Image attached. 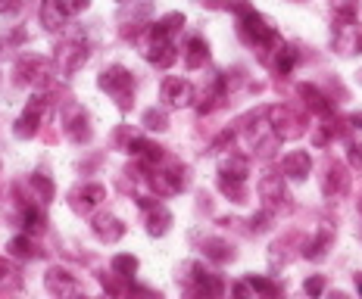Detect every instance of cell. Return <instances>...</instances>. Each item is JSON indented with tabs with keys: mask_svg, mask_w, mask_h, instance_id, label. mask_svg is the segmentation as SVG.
<instances>
[{
	"mask_svg": "<svg viewBox=\"0 0 362 299\" xmlns=\"http://www.w3.org/2000/svg\"><path fill=\"white\" fill-rule=\"evenodd\" d=\"M22 221H25L28 234H41V231H44V215H41V209H37V206H28L25 215H22Z\"/></svg>",
	"mask_w": 362,
	"mask_h": 299,
	"instance_id": "cell-30",
	"label": "cell"
},
{
	"mask_svg": "<svg viewBox=\"0 0 362 299\" xmlns=\"http://www.w3.org/2000/svg\"><path fill=\"white\" fill-rule=\"evenodd\" d=\"M328 243H331V234H328V231H319V237H315V240L306 246L303 256H306V259H313V262H315V259H322V256H325V250H328Z\"/></svg>",
	"mask_w": 362,
	"mask_h": 299,
	"instance_id": "cell-27",
	"label": "cell"
},
{
	"mask_svg": "<svg viewBox=\"0 0 362 299\" xmlns=\"http://www.w3.org/2000/svg\"><path fill=\"white\" fill-rule=\"evenodd\" d=\"M110 268H112V274H119V278H134V271H138V259L122 252V256H112Z\"/></svg>",
	"mask_w": 362,
	"mask_h": 299,
	"instance_id": "cell-23",
	"label": "cell"
},
{
	"mask_svg": "<svg viewBox=\"0 0 362 299\" xmlns=\"http://www.w3.org/2000/svg\"><path fill=\"white\" fill-rule=\"evenodd\" d=\"M181 25H185V16H181V13H165L160 22L150 25V37H172Z\"/></svg>",
	"mask_w": 362,
	"mask_h": 299,
	"instance_id": "cell-21",
	"label": "cell"
},
{
	"mask_svg": "<svg viewBox=\"0 0 362 299\" xmlns=\"http://www.w3.org/2000/svg\"><path fill=\"white\" fill-rule=\"evenodd\" d=\"M350 166L362 169V144H350Z\"/></svg>",
	"mask_w": 362,
	"mask_h": 299,
	"instance_id": "cell-37",
	"label": "cell"
},
{
	"mask_svg": "<svg viewBox=\"0 0 362 299\" xmlns=\"http://www.w3.org/2000/svg\"><path fill=\"white\" fill-rule=\"evenodd\" d=\"M150 187H153L160 197H175V193H181V187H185V169H178V166L156 169L153 175H150Z\"/></svg>",
	"mask_w": 362,
	"mask_h": 299,
	"instance_id": "cell-6",
	"label": "cell"
},
{
	"mask_svg": "<svg viewBox=\"0 0 362 299\" xmlns=\"http://www.w3.org/2000/svg\"><path fill=\"white\" fill-rule=\"evenodd\" d=\"M303 290H306L309 296H319L322 290H325V278H309V281L303 283Z\"/></svg>",
	"mask_w": 362,
	"mask_h": 299,
	"instance_id": "cell-36",
	"label": "cell"
},
{
	"mask_svg": "<svg viewBox=\"0 0 362 299\" xmlns=\"http://www.w3.org/2000/svg\"><path fill=\"white\" fill-rule=\"evenodd\" d=\"M359 81H362V75H359Z\"/></svg>",
	"mask_w": 362,
	"mask_h": 299,
	"instance_id": "cell-40",
	"label": "cell"
},
{
	"mask_svg": "<svg viewBox=\"0 0 362 299\" xmlns=\"http://www.w3.org/2000/svg\"><path fill=\"white\" fill-rule=\"evenodd\" d=\"M238 35H240V41L250 44V47H256V50H262V47H278V44H281V37H278L275 25H272L266 16H259L253 6L240 13V19H238Z\"/></svg>",
	"mask_w": 362,
	"mask_h": 299,
	"instance_id": "cell-1",
	"label": "cell"
},
{
	"mask_svg": "<svg viewBox=\"0 0 362 299\" xmlns=\"http://www.w3.org/2000/svg\"><path fill=\"white\" fill-rule=\"evenodd\" d=\"M10 250H13V256H19V259H32V256H41V252L35 250V243L28 240V237H16V240L10 243Z\"/></svg>",
	"mask_w": 362,
	"mask_h": 299,
	"instance_id": "cell-31",
	"label": "cell"
},
{
	"mask_svg": "<svg viewBox=\"0 0 362 299\" xmlns=\"http://www.w3.org/2000/svg\"><path fill=\"white\" fill-rule=\"evenodd\" d=\"M141 206L147 209V231H150V234H153V237H163L165 231H169V224H172L169 209L160 206V203H156V200H153V203H150L147 197H141Z\"/></svg>",
	"mask_w": 362,
	"mask_h": 299,
	"instance_id": "cell-10",
	"label": "cell"
},
{
	"mask_svg": "<svg viewBox=\"0 0 362 299\" xmlns=\"http://www.w3.org/2000/svg\"><path fill=\"white\" fill-rule=\"evenodd\" d=\"M94 234L100 237L103 243H116L119 237L125 234V224L119 219H112V215H100V219H94Z\"/></svg>",
	"mask_w": 362,
	"mask_h": 299,
	"instance_id": "cell-17",
	"label": "cell"
},
{
	"mask_svg": "<svg viewBox=\"0 0 362 299\" xmlns=\"http://www.w3.org/2000/svg\"><path fill=\"white\" fill-rule=\"evenodd\" d=\"M59 4H63V10H66V13H69V16H72V13H81V10H88V6H90V0H59Z\"/></svg>",
	"mask_w": 362,
	"mask_h": 299,
	"instance_id": "cell-35",
	"label": "cell"
},
{
	"mask_svg": "<svg viewBox=\"0 0 362 299\" xmlns=\"http://www.w3.org/2000/svg\"><path fill=\"white\" fill-rule=\"evenodd\" d=\"M297 50L293 47H281V44H278V59H275V69L281 72V75H291V69L293 66H297Z\"/></svg>",
	"mask_w": 362,
	"mask_h": 299,
	"instance_id": "cell-26",
	"label": "cell"
},
{
	"mask_svg": "<svg viewBox=\"0 0 362 299\" xmlns=\"http://www.w3.org/2000/svg\"><path fill=\"white\" fill-rule=\"evenodd\" d=\"M144 128H150V131H165V128H169V122H165V112L163 109H147L144 112Z\"/></svg>",
	"mask_w": 362,
	"mask_h": 299,
	"instance_id": "cell-32",
	"label": "cell"
},
{
	"mask_svg": "<svg viewBox=\"0 0 362 299\" xmlns=\"http://www.w3.org/2000/svg\"><path fill=\"white\" fill-rule=\"evenodd\" d=\"M259 197H262V203H266L269 212H275V209H288V190H284V181H281V175H266L259 181Z\"/></svg>",
	"mask_w": 362,
	"mask_h": 299,
	"instance_id": "cell-7",
	"label": "cell"
},
{
	"mask_svg": "<svg viewBox=\"0 0 362 299\" xmlns=\"http://www.w3.org/2000/svg\"><path fill=\"white\" fill-rule=\"evenodd\" d=\"M222 171L225 175H235V178H247V159L244 156H238V153H231V156H225L222 159Z\"/></svg>",
	"mask_w": 362,
	"mask_h": 299,
	"instance_id": "cell-28",
	"label": "cell"
},
{
	"mask_svg": "<svg viewBox=\"0 0 362 299\" xmlns=\"http://www.w3.org/2000/svg\"><path fill=\"white\" fill-rule=\"evenodd\" d=\"M41 112H44V100H41V97H35V100L28 103L25 116H22L19 122H16V128H13V134H16L19 140L32 138V134L37 131V125H41Z\"/></svg>",
	"mask_w": 362,
	"mask_h": 299,
	"instance_id": "cell-12",
	"label": "cell"
},
{
	"mask_svg": "<svg viewBox=\"0 0 362 299\" xmlns=\"http://www.w3.org/2000/svg\"><path fill=\"white\" fill-rule=\"evenodd\" d=\"M163 103L169 109H185L194 103V85L187 78H165L163 81Z\"/></svg>",
	"mask_w": 362,
	"mask_h": 299,
	"instance_id": "cell-3",
	"label": "cell"
},
{
	"mask_svg": "<svg viewBox=\"0 0 362 299\" xmlns=\"http://www.w3.org/2000/svg\"><path fill=\"white\" fill-rule=\"evenodd\" d=\"M300 97H303L306 106L313 109V112H319V116H331V109H334L328 97L322 94L319 87H313V85H303V87H300Z\"/></svg>",
	"mask_w": 362,
	"mask_h": 299,
	"instance_id": "cell-19",
	"label": "cell"
},
{
	"mask_svg": "<svg viewBox=\"0 0 362 299\" xmlns=\"http://www.w3.org/2000/svg\"><path fill=\"white\" fill-rule=\"evenodd\" d=\"M32 187H35L37 193H41V200H44V203H47V200L54 197V184H50L44 175H32Z\"/></svg>",
	"mask_w": 362,
	"mask_h": 299,
	"instance_id": "cell-33",
	"label": "cell"
},
{
	"mask_svg": "<svg viewBox=\"0 0 362 299\" xmlns=\"http://www.w3.org/2000/svg\"><path fill=\"white\" fill-rule=\"evenodd\" d=\"M103 200H107V190H103V184H85L81 190L72 193V209L75 212H90L94 206H100Z\"/></svg>",
	"mask_w": 362,
	"mask_h": 299,
	"instance_id": "cell-11",
	"label": "cell"
},
{
	"mask_svg": "<svg viewBox=\"0 0 362 299\" xmlns=\"http://www.w3.org/2000/svg\"><path fill=\"white\" fill-rule=\"evenodd\" d=\"M331 41H334V50H337V54H344V56L362 54V35L356 32V28H353V19H337Z\"/></svg>",
	"mask_w": 362,
	"mask_h": 299,
	"instance_id": "cell-5",
	"label": "cell"
},
{
	"mask_svg": "<svg viewBox=\"0 0 362 299\" xmlns=\"http://www.w3.org/2000/svg\"><path fill=\"white\" fill-rule=\"evenodd\" d=\"M85 63H88V47L85 44L72 41V44H63V47L57 50V72L63 75V78H72V75L78 72Z\"/></svg>",
	"mask_w": 362,
	"mask_h": 299,
	"instance_id": "cell-4",
	"label": "cell"
},
{
	"mask_svg": "<svg viewBox=\"0 0 362 299\" xmlns=\"http://www.w3.org/2000/svg\"><path fill=\"white\" fill-rule=\"evenodd\" d=\"M66 16H69V13L63 10L59 0H44L41 4V25L47 28V32H59V28L66 25Z\"/></svg>",
	"mask_w": 362,
	"mask_h": 299,
	"instance_id": "cell-16",
	"label": "cell"
},
{
	"mask_svg": "<svg viewBox=\"0 0 362 299\" xmlns=\"http://www.w3.org/2000/svg\"><path fill=\"white\" fill-rule=\"evenodd\" d=\"M147 56H150V63L153 66L169 69V66L178 59V50H175V44H172V37H153V41H150Z\"/></svg>",
	"mask_w": 362,
	"mask_h": 299,
	"instance_id": "cell-13",
	"label": "cell"
},
{
	"mask_svg": "<svg viewBox=\"0 0 362 299\" xmlns=\"http://www.w3.org/2000/svg\"><path fill=\"white\" fill-rule=\"evenodd\" d=\"M331 10H334L337 19H356L359 0H331Z\"/></svg>",
	"mask_w": 362,
	"mask_h": 299,
	"instance_id": "cell-29",
	"label": "cell"
},
{
	"mask_svg": "<svg viewBox=\"0 0 362 299\" xmlns=\"http://www.w3.org/2000/svg\"><path fill=\"white\" fill-rule=\"evenodd\" d=\"M206 56H209V47L203 37H191L187 41V50H185V66L187 69H200V66H206Z\"/></svg>",
	"mask_w": 362,
	"mask_h": 299,
	"instance_id": "cell-20",
	"label": "cell"
},
{
	"mask_svg": "<svg viewBox=\"0 0 362 299\" xmlns=\"http://www.w3.org/2000/svg\"><path fill=\"white\" fill-rule=\"evenodd\" d=\"M66 134L75 140V144H88L90 140V128H88V116L81 112L78 106L69 109V116H66Z\"/></svg>",
	"mask_w": 362,
	"mask_h": 299,
	"instance_id": "cell-15",
	"label": "cell"
},
{
	"mask_svg": "<svg viewBox=\"0 0 362 299\" xmlns=\"http://www.w3.org/2000/svg\"><path fill=\"white\" fill-rule=\"evenodd\" d=\"M250 287L256 290V293H269V296L278 293V287L272 281H266V278H250Z\"/></svg>",
	"mask_w": 362,
	"mask_h": 299,
	"instance_id": "cell-34",
	"label": "cell"
},
{
	"mask_svg": "<svg viewBox=\"0 0 362 299\" xmlns=\"http://www.w3.org/2000/svg\"><path fill=\"white\" fill-rule=\"evenodd\" d=\"M359 290H362V287H359Z\"/></svg>",
	"mask_w": 362,
	"mask_h": 299,
	"instance_id": "cell-41",
	"label": "cell"
},
{
	"mask_svg": "<svg viewBox=\"0 0 362 299\" xmlns=\"http://www.w3.org/2000/svg\"><path fill=\"white\" fill-rule=\"evenodd\" d=\"M346 187V175L341 166H328V178H325V193H331V197H337Z\"/></svg>",
	"mask_w": 362,
	"mask_h": 299,
	"instance_id": "cell-24",
	"label": "cell"
},
{
	"mask_svg": "<svg viewBox=\"0 0 362 299\" xmlns=\"http://www.w3.org/2000/svg\"><path fill=\"white\" fill-rule=\"evenodd\" d=\"M97 85L107 91L112 100L119 103L122 109L132 106V97H134V78L132 72L122 69V66H110V69L100 72V78H97Z\"/></svg>",
	"mask_w": 362,
	"mask_h": 299,
	"instance_id": "cell-2",
	"label": "cell"
},
{
	"mask_svg": "<svg viewBox=\"0 0 362 299\" xmlns=\"http://www.w3.org/2000/svg\"><path fill=\"white\" fill-rule=\"evenodd\" d=\"M269 116H272V131H275V138H297V134H303V128H300V118L293 116L291 109L275 106Z\"/></svg>",
	"mask_w": 362,
	"mask_h": 299,
	"instance_id": "cell-9",
	"label": "cell"
},
{
	"mask_svg": "<svg viewBox=\"0 0 362 299\" xmlns=\"http://www.w3.org/2000/svg\"><path fill=\"white\" fill-rule=\"evenodd\" d=\"M281 169H284V175H288V178L300 181V178L309 175V169H313V159H309L306 150H293V153H288L281 159Z\"/></svg>",
	"mask_w": 362,
	"mask_h": 299,
	"instance_id": "cell-14",
	"label": "cell"
},
{
	"mask_svg": "<svg viewBox=\"0 0 362 299\" xmlns=\"http://www.w3.org/2000/svg\"><path fill=\"white\" fill-rule=\"evenodd\" d=\"M218 190H222L225 197H231L235 203H240V200H244V178L225 175V171H222V178H218Z\"/></svg>",
	"mask_w": 362,
	"mask_h": 299,
	"instance_id": "cell-22",
	"label": "cell"
},
{
	"mask_svg": "<svg viewBox=\"0 0 362 299\" xmlns=\"http://www.w3.org/2000/svg\"><path fill=\"white\" fill-rule=\"evenodd\" d=\"M203 250H206V259H213V262H228L231 256H235V250L222 240H206Z\"/></svg>",
	"mask_w": 362,
	"mask_h": 299,
	"instance_id": "cell-25",
	"label": "cell"
},
{
	"mask_svg": "<svg viewBox=\"0 0 362 299\" xmlns=\"http://www.w3.org/2000/svg\"><path fill=\"white\" fill-rule=\"evenodd\" d=\"M47 290H54V293H78V281H75L66 268H50Z\"/></svg>",
	"mask_w": 362,
	"mask_h": 299,
	"instance_id": "cell-18",
	"label": "cell"
},
{
	"mask_svg": "<svg viewBox=\"0 0 362 299\" xmlns=\"http://www.w3.org/2000/svg\"><path fill=\"white\" fill-rule=\"evenodd\" d=\"M350 125H353V128H362V112H359V116H353V118H350Z\"/></svg>",
	"mask_w": 362,
	"mask_h": 299,
	"instance_id": "cell-39",
	"label": "cell"
},
{
	"mask_svg": "<svg viewBox=\"0 0 362 299\" xmlns=\"http://www.w3.org/2000/svg\"><path fill=\"white\" fill-rule=\"evenodd\" d=\"M16 72L22 75V81H32V85L44 87V85H50L54 66H50L47 59H41V56H25V59H22V63L16 66Z\"/></svg>",
	"mask_w": 362,
	"mask_h": 299,
	"instance_id": "cell-8",
	"label": "cell"
},
{
	"mask_svg": "<svg viewBox=\"0 0 362 299\" xmlns=\"http://www.w3.org/2000/svg\"><path fill=\"white\" fill-rule=\"evenodd\" d=\"M19 0H0V13H16L19 10Z\"/></svg>",
	"mask_w": 362,
	"mask_h": 299,
	"instance_id": "cell-38",
	"label": "cell"
}]
</instances>
